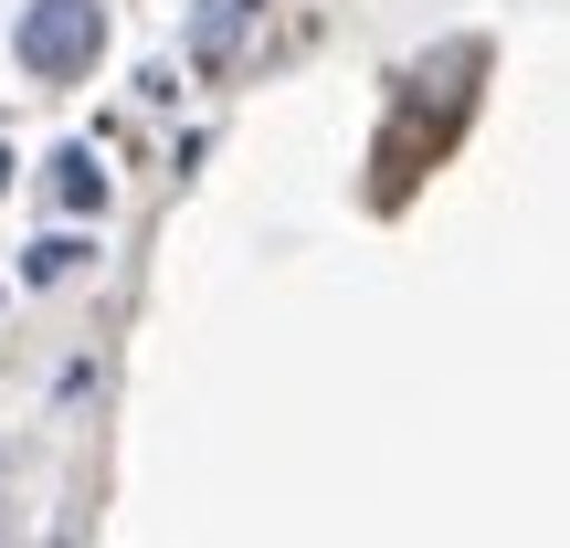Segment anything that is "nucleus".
I'll return each mask as SVG.
<instances>
[{"instance_id":"20e7f679","label":"nucleus","mask_w":570,"mask_h":548,"mask_svg":"<svg viewBox=\"0 0 570 548\" xmlns=\"http://www.w3.org/2000/svg\"><path fill=\"white\" fill-rule=\"evenodd\" d=\"M85 265H96V243H85V232H42V243L21 253V285H75Z\"/></svg>"},{"instance_id":"f03ea898","label":"nucleus","mask_w":570,"mask_h":548,"mask_svg":"<svg viewBox=\"0 0 570 548\" xmlns=\"http://www.w3.org/2000/svg\"><path fill=\"white\" fill-rule=\"evenodd\" d=\"M254 21H265V0H202V11H190V63H202V74H212V63H233Z\"/></svg>"},{"instance_id":"39448f33","label":"nucleus","mask_w":570,"mask_h":548,"mask_svg":"<svg viewBox=\"0 0 570 548\" xmlns=\"http://www.w3.org/2000/svg\"><path fill=\"white\" fill-rule=\"evenodd\" d=\"M11 169H21V159H11V148H0V190H11Z\"/></svg>"},{"instance_id":"f257e3e1","label":"nucleus","mask_w":570,"mask_h":548,"mask_svg":"<svg viewBox=\"0 0 570 548\" xmlns=\"http://www.w3.org/2000/svg\"><path fill=\"white\" fill-rule=\"evenodd\" d=\"M96 53H106V11H96V0H32V11L11 21V63L32 84L96 74Z\"/></svg>"},{"instance_id":"7ed1b4c3","label":"nucleus","mask_w":570,"mask_h":548,"mask_svg":"<svg viewBox=\"0 0 570 548\" xmlns=\"http://www.w3.org/2000/svg\"><path fill=\"white\" fill-rule=\"evenodd\" d=\"M53 201L75 211V222H85V211H106V169H96V148H53Z\"/></svg>"}]
</instances>
